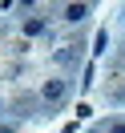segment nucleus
<instances>
[{
    "mask_svg": "<svg viewBox=\"0 0 125 133\" xmlns=\"http://www.w3.org/2000/svg\"><path fill=\"white\" fill-rule=\"evenodd\" d=\"M49 105H57V101H65V81H49L44 85V93H41Z\"/></svg>",
    "mask_w": 125,
    "mask_h": 133,
    "instance_id": "obj_1",
    "label": "nucleus"
},
{
    "mask_svg": "<svg viewBox=\"0 0 125 133\" xmlns=\"http://www.w3.org/2000/svg\"><path fill=\"white\" fill-rule=\"evenodd\" d=\"M109 133H125V121H117V125H109Z\"/></svg>",
    "mask_w": 125,
    "mask_h": 133,
    "instance_id": "obj_4",
    "label": "nucleus"
},
{
    "mask_svg": "<svg viewBox=\"0 0 125 133\" xmlns=\"http://www.w3.org/2000/svg\"><path fill=\"white\" fill-rule=\"evenodd\" d=\"M65 133H73V129H65Z\"/></svg>",
    "mask_w": 125,
    "mask_h": 133,
    "instance_id": "obj_5",
    "label": "nucleus"
},
{
    "mask_svg": "<svg viewBox=\"0 0 125 133\" xmlns=\"http://www.w3.org/2000/svg\"><path fill=\"white\" fill-rule=\"evenodd\" d=\"M85 12H89L85 4H69V8H65V16H69V20H85Z\"/></svg>",
    "mask_w": 125,
    "mask_h": 133,
    "instance_id": "obj_2",
    "label": "nucleus"
},
{
    "mask_svg": "<svg viewBox=\"0 0 125 133\" xmlns=\"http://www.w3.org/2000/svg\"><path fill=\"white\" fill-rule=\"evenodd\" d=\"M24 32H28V36H36V32H44V20H28V24H24Z\"/></svg>",
    "mask_w": 125,
    "mask_h": 133,
    "instance_id": "obj_3",
    "label": "nucleus"
}]
</instances>
